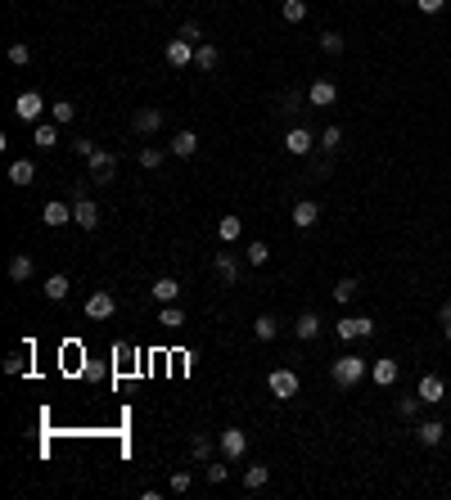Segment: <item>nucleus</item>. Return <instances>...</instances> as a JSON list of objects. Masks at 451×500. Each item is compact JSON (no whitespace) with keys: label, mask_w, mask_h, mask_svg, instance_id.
Masks as SVG:
<instances>
[{"label":"nucleus","mask_w":451,"mask_h":500,"mask_svg":"<svg viewBox=\"0 0 451 500\" xmlns=\"http://www.w3.org/2000/svg\"><path fill=\"white\" fill-rule=\"evenodd\" d=\"M50 118L59 122V126H68V122L77 118V104H68V99H54V104H50Z\"/></svg>","instance_id":"obj_34"},{"label":"nucleus","mask_w":451,"mask_h":500,"mask_svg":"<svg viewBox=\"0 0 451 500\" xmlns=\"http://www.w3.org/2000/svg\"><path fill=\"white\" fill-rule=\"evenodd\" d=\"M46 297H50V302H64V297H68V275H50L46 280Z\"/></svg>","instance_id":"obj_36"},{"label":"nucleus","mask_w":451,"mask_h":500,"mask_svg":"<svg viewBox=\"0 0 451 500\" xmlns=\"http://www.w3.org/2000/svg\"><path fill=\"white\" fill-rule=\"evenodd\" d=\"M266 482H271V469H266V464H248V469H244V487H248V491H262Z\"/></svg>","instance_id":"obj_27"},{"label":"nucleus","mask_w":451,"mask_h":500,"mask_svg":"<svg viewBox=\"0 0 451 500\" xmlns=\"http://www.w3.org/2000/svg\"><path fill=\"white\" fill-rule=\"evenodd\" d=\"M438 316H442V320H451V302H442V307H438Z\"/></svg>","instance_id":"obj_47"},{"label":"nucleus","mask_w":451,"mask_h":500,"mask_svg":"<svg viewBox=\"0 0 451 500\" xmlns=\"http://www.w3.org/2000/svg\"><path fill=\"white\" fill-rule=\"evenodd\" d=\"M402 374V365L392 361V356H379V361H370V379H375V388H392Z\"/></svg>","instance_id":"obj_9"},{"label":"nucleus","mask_w":451,"mask_h":500,"mask_svg":"<svg viewBox=\"0 0 451 500\" xmlns=\"http://www.w3.org/2000/svg\"><path fill=\"white\" fill-rule=\"evenodd\" d=\"M293 334H298V342L320 338V316H316V311H303V316L293 320Z\"/></svg>","instance_id":"obj_18"},{"label":"nucleus","mask_w":451,"mask_h":500,"mask_svg":"<svg viewBox=\"0 0 451 500\" xmlns=\"http://www.w3.org/2000/svg\"><path fill=\"white\" fill-rule=\"evenodd\" d=\"M280 19H285V23H303L307 19V0H280Z\"/></svg>","instance_id":"obj_30"},{"label":"nucleus","mask_w":451,"mask_h":500,"mask_svg":"<svg viewBox=\"0 0 451 500\" xmlns=\"http://www.w3.org/2000/svg\"><path fill=\"white\" fill-rule=\"evenodd\" d=\"M316 149L338 153V149H343V126H325V131H320V145H316Z\"/></svg>","instance_id":"obj_31"},{"label":"nucleus","mask_w":451,"mask_h":500,"mask_svg":"<svg viewBox=\"0 0 451 500\" xmlns=\"http://www.w3.org/2000/svg\"><path fill=\"white\" fill-rule=\"evenodd\" d=\"M244 262H248V266H266V262H271V248H266L262 239H253V244L244 248Z\"/></svg>","instance_id":"obj_32"},{"label":"nucleus","mask_w":451,"mask_h":500,"mask_svg":"<svg viewBox=\"0 0 451 500\" xmlns=\"http://www.w3.org/2000/svg\"><path fill=\"white\" fill-rule=\"evenodd\" d=\"M253 334H258L262 342H271V338L280 334V320H275V316H258V320H253Z\"/></svg>","instance_id":"obj_33"},{"label":"nucleus","mask_w":451,"mask_h":500,"mask_svg":"<svg viewBox=\"0 0 451 500\" xmlns=\"http://www.w3.org/2000/svg\"><path fill=\"white\" fill-rule=\"evenodd\" d=\"M41 221H46V225H68V221H73V203H59V198H54V203H46Z\"/></svg>","instance_id":"obj_23"},{"label":"nucleus","mask_w":451,"mask_h":500,"mask_svg":"<svg viewBox=\"0 0 451 500\" xmlns=\"http://www.w3.org/2000/svg\"><path fill=\"white\" fill-rule=\"evenodd\" d=\"M239 235H244V221H239V217H221L217 221V239H221V244H235Z\"/></svg>","instance_id":"obj_28"},{"label":"nucleus","mask_w":451,"mask_h":500,"mask_svg":"<svg viewBox=\"0 0 451 500\" xmlns=\"http://www.w3.org/2000/svg\"><path fill=\"white\" fill-rule=\"evenodd\" d=\"M217 447H221L226 460H244V455H248V433H244V428H226V433L217 437Z\"/></svg>","instance_id":"obj_7"},{"label":"nucleus","mask_w":451,"mask_h":500,"mask_svg":"<svg viewBox=\"0 0 451 500\" xmlns=\"http://www.w3.org/2000/svg\"><path fill=\"white\" fill-rule=\"evenodd\" d=\"M9 63H14V68H23V63H32V50H27V46H23V41H14V46H9Z\"/></svg>","instance_id":"obj_41"},{"label":"nucleus","mask_w":451,"mask_h":500,"mask_svg":"<svg viewBox=\"0 0 451 500\" xmlns=\"http://www.w3.org/2000/svg\"><path fill=\"white\" fill-rule=\"evenodd\" d=\"M73 221L81 225V230H100V203H95L91 194L73 198Z\"/></svg>","instance_id":"obj_8"},{"label":"nucleus","mask_w":451,"mask_h":500,"mask_svg":"<svg viewBox=\"0 0 451 500\" xmlns=\"http://www.w3.org/2000/svg\"><path fill=\"white\" fill-rule=\"evenodd\" d=\"M59 131H64V126L59 122H36V131H32V145L41 149V153H50V149H59Z\"/></svg>","instance_id":"obj_12"},{"label":"nucleus","mask_w":451,"mask_h":500,"mask_svg":"<svg viewBox=\"0 0 451 500\" xmlns=\"http://www.w3.org/2000/svg\"><path fill=\"white\" fill-rule=\"evenodd\" d=\"M163 158H167V153H163V149H153V145H149V149H140V167H145V171L163 167Z\"/></svg>","instance_id":"obj_39"},{"label":"nucleus","mask_w":451,"mask_h":500,"mask_svg":"<svg viewBox=\"0 0 451 500\" xmlns=\"http://www.w3.org/2000/svg\"><path fill=\"white\" fill-rule=\"evenodd\" d=\"M194 50H199V46H190L186 36H172L163 54H167V63H172V68H190V63H194Z\"/></svg>","instance_id":"obj_11"},{"label":"nucleus","mask_w":451,"mask_h":500,"mask_svg":"<svg viewBox=\"0 0 451 500\" xmlns=\"http://www.w3.org/2000/svg\"><path fill=\"white\" fill-rule=\"evenodd\" d=\"M357 297H361V280H352V275H343V280H338V284H334V302H338V307H348V302H357Z\"/></svg>","instance_id":"obj_22"},{"label":"nucleus","mask_w":451,"mask_h":500,"mask_svg":"<svg viewBox=\"0 0 451 500\" xmlns=\"http://www.w3.org/2000/svg\"><path fill=\"white\" fill-rule=\"evenodd\" d=\"M190 455H194V460H213V437L194 433V437H190Z\"/></svg>","instance_id":"obj_35"},{"label":"nucleus","mask_w":451,"mask_h":500,"mask_svg":"<svg viewBox=\"0 0 451 500\" xmlns=\"http://www.w3.org/2000/svg\"><path fill=\"white\" fill-rule=\"evenodd\" d=\"M190 487H194V474H190V469H176V474H172V491H176V496H186Z\"/></svg>","instance_id":"obj_40"},{"label":"nucleus","mask_w":451,"mask_h":500,"mask_svg":"<svg viewBox=\"0 0 451 500\" xmlns=\"http://www.w3.org/2000/svg\"><path fill=\"white\" fill-rule=\"evenodd\" d=\"M203 474H208V482H226V478H230V469H226L221 460H208V469H203Z\"/></svg>","instance_id":"obj_43"},{"label":"nucleus","mask_w":451,"mask_h":500,"mask_svg":"<svg viewBox=\"0 0 451 500\" xmlns=\"http://www.w3.org/2000/svg\"><path fill=\"white\" fill-rule=\"evenodd\" d=\"M46 108H50V104L41 99V91H23V95H14V118H19V122H27V126H36Z\"/></svg>","instance_id":"obj_2"},{"label":"nucleus","mask_w":451,"mask_h":500,"mask_svg":"<svg viewBox=\"0 0 451 500\" xmlns=\"http://www.w3.org/2000/svg\"><path fill=\"white\" fill-rule=\"evenodd\" d=\"M442 5H447V0H415L420 14H442Z\"/></svg>","instance_id":"obj_46"},{"label":"nucleus","mask_w":451,"mask_h":500,"mask_svg":"<svg viewBox=\"0 0 451 500\" xmlns=\"http://www.w3.org/2000/svg\"><path fill=\"white\" fill-rule=\"evenodd\" d=\"M213 270H217L221 284H235V280H239V257H235V252H217V257H213Z\"/></svg>","instance_id":"obj_17"},{"label":"nucleus","mask_w":451,"mask_h":500,"mask_svg":"<svg viewBox=\"0 0 451 500\" xmlns=\"http://www.w3.org/2000/svg\"><path fill=\"white\" fill-rule=\"evenodd\" d=\"M415 410H420V392H415V397H402V402H397V415H402V419H411Z\"/></svg>","instance_id":"obj_45"},{"label":"nucleus","mask_w":451,"mask_h":500,"mask_svg":"<svg viewBox=\"0 0 451 500\" xmlns=\"http://www.w3.org/2000/svg\"><path fill=\"white\" fill-rule=\"evenodd\" d=\"M343 46H348V41L338 32H320V50H325V54H343Z\"/></svg>","instance_id":"obj_38"},{"label":"nucleus","mask_w":451,"mask_h":500,"mask_svg":"<svg viewBox=\"0 0 451 500\" xmlns=\"http://www.w3.org/2000/svg\"><path fill=\"white\" fill-rule=\"evenodd\" d=\"M334 99H338V86H334V81H325V77H320V81H312V86H307V104H312V108H330Z\"/></svg>","instance_id":"obj_14"},{"label":"nucleus","mask_w":451,"mask_h":500,"mask_svg":"<svg viewBox=\"0 0 451 500\" xmlns=\"http://www.w3.org/2000/svg\"><path fill=\"white\" fill-rule=\"evenodd\" d=\"M158 325H163V330H181V325H186V311H181L176 302H163V311H158Z\"/></svg>","instance_id":"obj_29"},{"label":"nucleus","mask_w":451,"mask_h":500,"mask_svg":"<svg viewBox=\"0 0 451 500\" xmlns=\"http://www.w3.org/2000/svg\"><path fill=\"white\" fill-rule=\"evenodd\" d=\"M365 374H370V361H365V356H357V352H352V356H338V361L330 365L334 388H343V392H348V388H357Z\"/></svg>","instance_id":"obj_1"},{"label":"nucleus","mask_w":451,"mask_h":500,"mask_svg":"<svg viewBox=\"0 0 451 500\" xmlns=\"http://www.w3.org/2000/svg\"><path fill=\"white\" fill-rule=\"evenodd\" d=\"M172 153H176V158H194V153H199V136H194V131H176L172 136Z\"/></svg>","instance_id":"obj_24"},{"label":"nucleus","mask_w":451,"mask_h":500,"mask_svg":"<svg viewBox=\"0 0 451 500\" xmlns=\"http://www.w3.org/2000/svg\"><path fill=\"white\" fill-rule=\"evenodd\" d=\"M280 145H285V153H293V158H307V153L316 149V136L307 131V126H289Z\"/></svg>","instance_id":"obj_6"},{"label":"nucleus","mask_w":451,"mask_h":500,"mask_svg":"<svg viewBox=\"0 0 451 500\" xmlns=\"http://www.w3.org/2000/svg\"><path fill=\"white\" fill-rule=\"evenodd\" d=\"M86 167H91V180L108 185L113 176H118V153H108V149H95L91 158H86Z\"/></svg>","instance_id":"obj_4"},{"label":"nucleus","mask_w":451,"mask_h":500,"mask_svg":"<svg viewBox=\"0 0 451 500\" xmlns=\"http://www.w3.org/2000/svg\"><path fill=\"white\" fill-rule=\"evenodd\" d=\"M266 388H271L275 402H289V397H298V374L280 365V369H271V374H266Z\"/></svg>","instance_id":"obj_3"},{"label":"nucleus","mask_w":451,"mask_h":500,"mask_svg":"<svg viewBox=\"0 0 451 500\" xmlns=\"http://www.w3.org/2000/svg\"><path fill=\"white\" fill-rule=\"evenodd\" d=\"M73 153H77V158H91V153H95V140H91V136H77V140H73Z\"/></svg>","instance_id":"obj_44"},{"label":"nucleus","mask_w":451,"mask_h":500,"mask_svg":"<svg viewBox=\"0 0 451 500\" xmlns=\"http://www.w3.org/2000/svg\"><path fill=\"white\" fill-rule=\"evenodd\" d=\"M415 437H420V447H438V442L447 437V424L442 419H425L415 428Z\"/></svg>","instance_id":"obj_19"},{"label":"nucleus","mask_w":451,"mask_h":500,"mask_svg":"<svg viewBox=\"0 0 451 500\" xmlns=\"http://www.w3.org/2000/svg\"><path fill=\"white\" fill-rule=\"evenodd\" d=\"M113 311H118L113 293H104V289H100V293H91V297H86V316H91V320H108Z\"/></svg>","instance_id":"obj_15"},{"label":"nucleus","mask_w":451,"mask_h":500,"mask_svg":"<svg viewBox=\"0 0 451 500\" xmlns=\"http://www.w3.org/2000/svg\"><path fill=\"white\" fill-rule=\"evenodd\" d=\"M420 402H425V406H438L442 402V397H447V383L438 379V374H425V379H420Z\"/></svg>","instance_id":"obj_16"},{"label":"nucleus","mask_w":451,"mask_h":500,"mask_svg":"<svg viewBox=\"0 0 451 500\" xmlns=\"http://www.w3.org/2000/svg\"><path fill=\"white\" fill-rule=\"evenodd\" d=\"M149 293L158 297V302H176V297H181V280H176V275H158Z\"/></svg>","instance_id":"obj_20"},{"label":"nucleus","mask_w":451,"mask_h":500,"mask_svg":"<svg viewBox=\"0 0 451 500\" xmlns=\"http://www.w3.org/2000/svg\"><path fill=\"white\" fill-rule=\"evenodd\" d=\"M32 270H36V262L27 252H19V257H9V280L14 284H23V280H32Z\"/></svg>","instance_id":"obj_26"},{"label":"nucleus","mask_w":451,"mask_h":500,"mask_svg":"<svg viewBox=\"0 0 451 500\" xmlns=\"http://www.w3.org/2000/svg\"><path fill=\"white\" fill-rule=\"evenodd\" d=\"M131 131H136V136L163 131V108H136V113H131Z\"/></svg>","instance_id":"obj_10"},{"label":"nucleus","mask_w":451,"mask_h":500,"mask_svg":"<svg viewBox=\"0 0 451 500\" xmlns=\"http://www.w3.org/2000/svg\"><path fill=\"white\" fill-rule=\"evenodd\" d=\"M289 221L298 225V230H312V225L320 221V203L316 198H303V203H293V212H289Z\"/></svg>","instance_id":"obj_13"},{"label":"nucleus","mask_w":451,"mask_h":500,"mask_svg":"<svg viewBox=\"0 0 451 500\" xmlns=\"http://www.w3.org/2000/svg\"><path fill=\"white\" fill-rule=\"evenodd\" d=\"M447 342H451V320H447Z\"/></svg>","instance_id":"obj_48"},{"label":"nucleus","mask_w":451,"mask_h":500,"mask_svg":"<svg viewBox=\"0 0 451 500\" xmlns=\"http://www.w3.org/2000/svg\"><path fill=\"white\" fill-rule=\"evenodd\" d=\"M176 36H186L190 46H203V27H199V23H181V32H176Z\"/></svg>","instance_id":"obj_42"},{"label":"nucleus","mask_w":451,"mask_h":500,"mask_svg":"<svg viewBox=\"0 0 451 500\" xmlns=\"http://www.w3.org/2000/svg\"><path fill=\"white\" fill-rule=\"evenodd\" d=\"M303 99H307V91H293V86H289V91L280 95V113H298Z\"/></svg>","instance_id":"obj_37"},{"label":"nucleus","mask_w":451,"mask_h":500,"mask_svg":"<svg viewBox=\"0 0 451 500\" xmlns=\"http://www.w3.org/2000/svg\"><path fill=\"white\" fill-rule=\"evenodd\" d=\"M9 180L19 185V190H27V185H36V163H27V158L9 163Z\"/></svg>","instance_id":"obj_21"},{"label":"nucleus","mask_w":451,"mask_h":500,"mask_svg":"<svg viewBox=\"0 0 451 500\" xmlns=\"http://www.w3.org/2000/svg\"><path fill=\"white\" fill-rule=\"evenodd\" d=\"M334 334H338V338H343V342H357V338H370V334H375V320H370V316H343V320H338V325H334Z\"/></svg>","instance_id":"obj_5"},{"label":"nucleus","mask_w":451,"mask_h":500,"mask_svg":"<svg viewBox=\"0 0 451 500\" xmlns=\"http://www.w3.org/2000/svg\"><path fill=\"white\" fill-rule=\"evenodd\" d=\"M217 63H221V50L213 46V41H203V46L194 50V68H203V73H213Z\"/></svg>","instance_id":"obj_25"}]
</instances>
